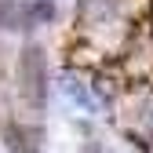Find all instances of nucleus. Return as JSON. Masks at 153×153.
<instances>
[{
  "mask_svg": "<svg viewBox=\"0 0 153 153\" xmlns=\"http://www.w3.org/2000/svg\"><path fill=\"white\" fill-rule=\"evenodd\" d=\"M18 73H22V91L29 95L36 106H40V102H44V80H48L44 51H40V48H26V51H22V66H18Z\"/></svg>",
  "mask_w": 153,
  "mask_h": 153,
  "instance_id": "obj_1",
  "label": "nucleus"
}]
</instances>
